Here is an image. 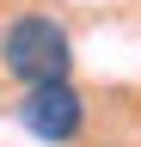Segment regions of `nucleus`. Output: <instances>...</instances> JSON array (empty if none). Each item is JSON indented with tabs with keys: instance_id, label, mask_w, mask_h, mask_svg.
<instances>
[{
	"instance_id": "nucleus-2",
	"label": "nucleus",
	"mask_w": 141,
	"mask_h": 147,
	"mask_svg": "<svg viewBox=\"0 0 141 147\" xmlns=\"http://www.w3.org/2000/svg\"><path fill=\"white\" fill-rule=\"evenodd\" d=\"M19 123H25L37 141L61 147V141H74L80 129H86V98H80V92L67 86V80L25 86V98H19Z\"/></svg>"
},
{
	"instance_id": "nucleus-1",
	"label": "nucleus",
	"mask_w": 141,
	"mask_h": 147,
	"mask_svg": "<svg viewBox=\"0 0 141 147\" xmlns=\"http://www.w3.org/2000/svg\"><path fill=\"white\" fill-rule=\"evenodd\" d=\"M0 67L19 86H43V80H67L74 67V37H67L49 12H19L0 37Z\"/></svg>"
}]
</instances>
